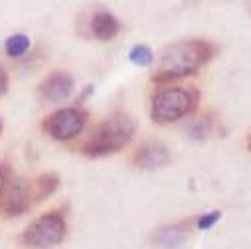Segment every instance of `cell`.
<instances>
[{
	"mask_svg": "<svg viewBox=\"0 0 251 249\" xmlns=\"http://www.w3.org/2000/svg\"><path fill=\"white\" fill-rule=\"evenodd\" d=\"M137 124L127 113H113L91 131L79 150L87 156H103L123 150L135 137Z\"/></svg>",
	"mask_w": 251,
	"mask_h": 249,
	"instance_id": "obj_2",
	"label": "cell"
},
{
	"mask_svg": "<svg viewBox=\"0 0 251 249\" xmlns=\"http://www.w3.org/2000/svg\"><path fill=\"white\" fill-rule=\"evenodd\" d=\"M133 162L141 170H156L170 162V152L160 141H149L137 149Z\"/></svg>",
	"mask_w": 251,
	"mask_h": 249,
	"instance_id": "obj_8",
	"label": "cell"
},
{
	"mask_svg": "<svg viewBox=\"0 0 251 249\" xmlns=\"http://www.w3.org/2000/svg\"><path fill=\"white\" fill-rule=\"evenodd\" d=\"M6 182H8V168L4 164H0V194H2Z\"/></svg>",
	"mask_w": 251,
	"mask_h": 249,
	"instance_id": "obj_17",
	"label": "cell"
},
{
	"mask_svg": "<svg viewBox=\"0 0 251 249\" xmlns=\"http://www.w3.org/2000/svg\"><path fill=\"white\" fill-rule=\"evenodd\" d=\"M220 218H222V212H218V210H214L210 214H204V216H200L196 220V227L198 229H210L220 222Z\"/></svg>",
	"mask_w": 251,
	"mask_h": 249,
	"instance_id": "obj_15",
	"label": "cell"
},
{
	"mask_svg": "<svg viewBox=\"0 0 251 249\" xmlns=\"http://www.w3.org/2000/svg\"><path fill=\"white\" fill-rule=\"evenodd\" d=\"M32 184H34V196H36V202H40V200L51 196V194L57 190L59 178H57L55 174H51V172H46V174L38 176Z\"/></svg>",
	"mask_w": 251,
	"mask_h": 249,
	"instance_id": "obj_11",
	"label": "cell"
},
{
	"mask_svg": "<svg viewBox=\"0 0 251 249\" xmlns=\"http://www.w3.org/2000/svg\"><path fill=\"white\" fill-rule=\"evenodd\" d=\"M198 105V91L194 87H170L154 93L151 101V119L166 124L190 115Z\"/></svg>",
	"mask_w": 251,
	"mask_h": 249,
	"instance_id": "obj_3",
	"label": "cell"
},
{
	"mask_svg": "<svg viewBox=\"0 0 251 249\" xmlns=\"http://www.w3.org/2000/svg\"><path fill=\"white\" fill-rule=\"evenodd\" d=\"M87 123V113L81 107L57 109L44 119V131L55 141L75 139Z\"/></svg>",
	"mask_w": 251,
	"mask_h": 249,
	"instance_id": "obj_5",
	"label": "cell"
},
{
	"mask_svg": "<svg viewBox=\"0 0 251 249\" xmlns=\"http://www.w3.org/2000/svg\"><path fill=\"white\" fill-rule=\"evenodd\" d=\"M0 133H2V119H0Z\"/></svg>",
	"mask_w": 251,
	"mask_h": 249,
	"instance_id": "obj_19",
	"label": "cell"
},
{
	"mask_svg": "<svg viewBox=\"0 0 251 249\" xmlns=\"http://www.w3.org/2000/svg\"><path fill=\"white\" fill-rule=\"evenodd\" d=\"M36 202L34 196V184L26 178H12L6 182L2 194H0V212L4 216H20L30 210V206Z\"/></svg>",
	"mask_w": 251,
	"mask_h": 249,
	"instance_id": "obj_6",
	"label": "cell"
},
{
	"mask_svg": "<svg viewBox=\"0 0 251 249\" xmlns=\"http://www.w3.org/2000/svg\"><path fill=\"white\" fill-rule=\"evenodd\" d=\"M4 50L10 57H22L30 50V38L26 34H14L4 42Z\"/></svg>",
	"mask_w": 251,
	"mask_h": 249,
	"instance_id": "obj_12",
	"label": "cell"
},
{
	"mask_svg": "<svg viewBox=\"0 0 251 249\" xmlns=\"http://www.w3.org/2000/svg\"><path fill=\"white\" fill-rule=\"evenodd\" d=\"M216 46L206 40H182L168 46L156 64V72L152 75L154 81L164 83L172 79H180L186 75H194L202 66L214 57Z\"/></svg>",
	"mask_w": 251,
	"mask_h": 249,
	"instance_id": "obj_1",
	"label": "cell"
},
{
	"mask_svg": "<svg viewBox=\"0 0 251 249\" xmlns=\"http://www.w3.org/2000/svg\"><path fill=\"white\" fill-rule=\"evenodd\" d=\"M214 127H216V121L212 119V115H206V117L194 121L190 127H188V131H190V135L194 139H206L214 133Z\"/></svg>",
	"mask_w": 251,
	"mask_h": 249,
	"instance_id": "obj_13",
	"label": "cell"
},
{
	"mask_svg": "<svg viewBox=\"0 0 251 249\" xmlns=\"http://www.w3.org/2000/svg\"><path fill=\"white\" fill-rule=\"evenodd\" d=\"M8 89V74H6V68L0 64V95H4Z\"/></svg>",
	"mask_w": 251,
	"mask_h": 249,
	"instance_id": "obj_16",
	"label": "cell"
},
{
	"mask_svg": "<svg viewBox=\"0 0 251 249\" xmlns=\"http://www.w3.org/2000/svg\"><path fill=\"white\" fill-rule=\"evenodd\" d=\"M68 231L66 218L61 212H48L36 218L22 233V241L36 249H50L64 241Z\"/></svg>",
	"mask_w": 251,
	"mask_h": 249,
	"instance_id": "obj_4",
	"label": "cell"
},
{
	"mask_svg": "<svg viewBox=\"0 0 251 249\" xmlns=\"http://www.w3.org/2000/svg\"><path fill=\"white\" fill-rule=\"evenodd\" d=\"M188 227H190L188 222L174 224V225H164V227L156 229V233L152 235V241L160 247H166V249L180 247L188 237Z\"/></svg>",
	"mask_w": 251,
	"mask_h": 249,
	"instance_id": "obj_9",
	"label": "cell"
},
{
	"mask_svg": "<svg viewBox=\"0 0 251 249\" xmlns=\"http://www.w3.org/2000/svg\"><path fill=\"white\" fill-rule=\"evenodd\" d=\"M247 149L251 150V135H249V139H247Z\"/></svg>",
	"mask_w": 251,
	"mask_h": 249,
	"instance_id": "obj_18",
	"label": "cell"
},
{
	"mask_svg": "<svg viewBox=\"0 0 251 249\" xmlns=\"http://www.w3.org/2000/svg\"><path fill=\"white\" fill-rule=\"evenodd\" d=\"M119 30H121V24L111 12H107V10L95 12V16L91 20V32L97 40H101V42L113 40L119 34Z\"/></svg>",
	"mask_w": 251,
	"mask_h": 249,
	"instance_id": "obj_10",
	"label": "cell"
},
{
	"mask_svg": "<svg viewBox=\"0 0 251 249\" xmlns=\"http://www.w3.org/2000/svg\"><path fill=\"white\" fill-rule=\"evenodd\" d=\"M38 91L44 101H50V103L64 101L74 91V77L68 72H51L50 75L44 77Z\"/></svg>",
	"mask_w": 251,
	"mask_h": 249,
	"instance_id": "obj_7",
	"label": "cell"
},
{
	"mask_svg": "<svg viewBox=\"0 0 251 249\" xmlns=\"http://www.w3.org/2000/svg\"><path fill=\"white\" fill-rule=\"evenodd\" d=\"M129 59L133 61L135 66H151L152 61H154V53H152V50L149 48V46H145V44H137L131 51H129Z\"/></svg>",
	"mask_w": 251,
	"mask_h": 249,
	"instance_id": "obj_14",
	"label": "cell"
}]
</instances>
